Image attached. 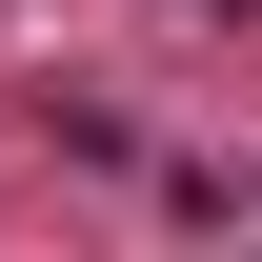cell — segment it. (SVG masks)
Returning <instances> with one entry per match:
<instances>
[]
</instances>
